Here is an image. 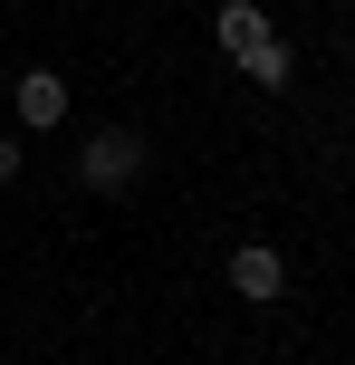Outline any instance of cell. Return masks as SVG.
Here are the masks:
<instances>
[{
	"mask_svg": "<svg viewBox=\"0 0 355 365\" xmlns=\"http://www.w3.org/2000/svg\"><path fill=\"white\" fill-rule=\"evenodd\" d=\"M77 173H87V192H134L144 182V135L134 125H106L77 145Z\"/></svg>",
	"mask_w": 355,
	"mask_h": 365,
	"instance_id": "obj_1",
	"label": "cell"
},
{
	"mask_svg": "<svg viewBox=\"0 0 355 365\" xmlns=\"http://www.w3.org/2000/svg\"><path fill=\"white\" fill-rule=\"evenodd\" d=\"M231 289H240L250 308H269V298H288V259L269 250V240H240V250H231Z\"/></svg>",
	"mask_w": 355,
	"mask_h": 365,
	"instance_id": "obj_2",
	"label": "cell"
},
{
	"mask_svg": "<svg viewBox=\"0 0 355 365\" xmlns=\"http://www.w3.org/2000/svg\"><path fill=\"white\" fill-rule=\"evenodd\" d=\"M68 115V77L58 68H19V125H58Z\"/></svg>",
	"mask_w": 355,
	"mask_h": 365,
	"instance_id": "obj_3",
	"label": "cell"
},
{
	"mask_svg": "<svg viewBox=\"0 0 355 365\" xmlns=\"http://www.w3.org/2000/svg\"><path fill=\"white\" fill-rule=\"evenodd\" d=\"M260 38H269V10H260V0H221V48H231V58H250Z\"/></svg>",
	"mask_w": 355,
	"mask_h": 365,
	"instance_id": "obj_4",
	"label": "cell"
},
{
	"mask_svg": "<svg viewBox=\"0 0 355 365\" xmlns=\"http://www.w3.org/2000/svg\"><path fill=\"white\" fill-rule=\"evenodd\" d=\"M240 68H250V87H288V77H298V58H288L279 38H260V48H250Z\"/></svg>",
	"mask_w": 355,
	"mask_h": 365,
	"instance_id": "obj_5",
	"label": "cell"
},
{
	"mask_svg": "<svg viewBox=\"0 0 355 365\" xmlns=\"http://www.w3.org/2000/svg\"><path fill=\"white\" fill-rule=\"evenodd\" d=\"M19 154H29V145H19V135H0V182H19Z\"/></svg>",
	"mask_w": 355,
	"mask_h": 365,
	"instance_id": "obj_6",
	"label": "cell"
}]
</instances>
